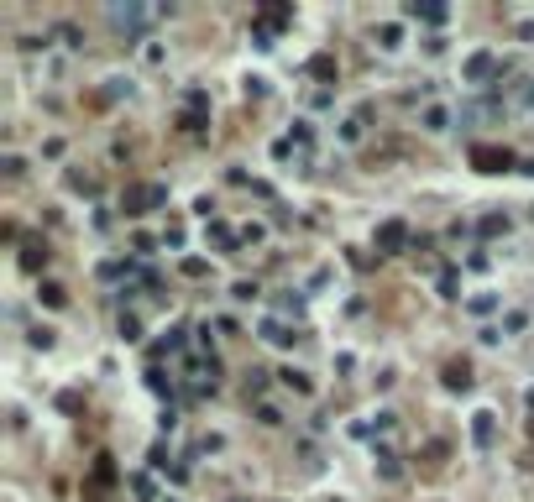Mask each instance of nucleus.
<instances>
[{"instance_id": "27", "label": "nucleus", "mask_w": 534, "mask_h": 502, "mask_svg": "<svg viewBox=\"0 0 534 502\" xmlns=\"http://www.w3.org/2000/svg\"><path fill=\"white\" fill-rule=\"evenodd\" d=\"M121 335H126V340H137V335H142V325L131 320V314H121Z\"/></svg>"}, {"instance_id": "24", "label": "nucleus", "mask_w": 534, "mask_h": 502, "mask_svg": "<svg viewBox=\"0 0 534 502\" xmlns=\"http://www.w3.org/2000/svg\"><path fill=\"white\" fill-rule=\"evenodd\" d=\"M341 136H346V141H362V115H351V121L341 126Z\"/></svg>"}, {"instance_id": "22", "label": "nucleus", "mask_w": 534, "mask_h": 502, "mask_svg": "<svg viewBox=\"0 0 534 502\" xmlns=\"http://www.w3.org/2000/svg\"><path fill=\"white\" fill-rule=\"evenodd\" d=\"M477 230H482V235H503V230H509V220H503V215H487Z\"/></svg>"}, {"instance_id": "10", "label": "nucleus", "mask_w": 534, "mask_h": 502, "mask_svg": "<svg viewBox=\"0 0 534 502\" xmlns=\"http://www.w3.org/2000/svg\"><path fill=\"white\" fill-rule=\"evenodd\" d=\"M42 262H47V246H42V241H26V246H21V267H26V272H37Z\"/></svg>"}, {"instance_id": "16", "label": "nucleus", "mask_w": 534, "mask_h": 502, "mask_svg": "<svg viewBox=\"0 0 534 502\" xmlns=\"http://www.w3.org/2000/svg\"><path fill=\"white\" fill-rule=\"evenodd\" d=\"M37 298H42L47 309H63V303H69V293H63L58 283H42V293H37Z\"/></svg>"}, {"instance_id": "21", "label": "nucleus", "mask_w": 534, "mask_h": 502, "mask_svg": "<svg viewBox=\"0 0 534 502\" xmlns=\"http://www.w3.org/2000/svg\"><path fill=\"white\" fill-rule=\"evenodd\" d=\"M398 37H404V32H398V26H393V21H388V26H377V42H382V47H388V52L398 47Z\"/></svg>"}, {"instance_id": "18", "label": "nucleus", "mask_w": 534, "mask_h": 502, "mask_svg": "<svg viewBox=\"0 0 534 502\" xmlns=\"http://www.w3.org/2000/svg\"><path fill=\"white\" fill-rule=\"evenodd\" d=\"M456 288H461V277H456V267H445V272H440V293H445V298H461Z\"/></svg>"}, {"instance_id": "8", "label": "nucleus", "mask_w": 534, "mask_h": 502, "mask_svg": "<svg viewBox=\"0 0 534 502\" xmlns=\"http://www.w3.org/2000/svg\"><path fill=\"white\" fill-rule=\"evenodd\" d=\"M257 335L267 340V346H288V340H293V329H288L283 320H262V325H257Z\"/></svg>"}, {"instance_id": "25", "label": "nucleus", "mask_w": 534, "mask_h": 502, "mask_svg": "<svg viewBox=\"0 0 534 502\" xmlns=\"http://www.w3.org/2000/svg\"><path fill=\"white\" fill-rule=\"evenodd\" d=\"M257 419H262V424H283V414H278L273 403H262V408H257Z\"/></svg>"}, {"instance_id": "14", "label": "nucleus", "mask_w": 534, "mask_h": 502, "mask_svg": "<svg viewBox=\"0 0 534 502\" xmlns=\"http://www.w3.org/2000/svg\"><path fill=\"white\" fill-rule=\"evenodd\" d=\"M450 126V110L445 105H430V110H424V131H445Z\"/></svg>"}, {"instance_id": "28", "label": "nucleus", "mask_w": 534, "mask_h": 502, "mask_svg": "<svg viewBox=\"0 0 534 502\" xmlns=\"http://www.w3.org/2000/svg\"><path fill=\"white\" fill-rule=\"evenodd\" d=\"M513 100H518V105H534V78H529V89H518Z\"/></svg>"}, {"instance_id": "1", "label": "nucleus", "mask_w": 534, "mask_h": 502, "mask_svg": "<svg viewBox=\"0 0 534 502\" xmlns=\"http://www.w3.org/2000/svg\"><path fill=\"white\" fill-rule=\"evenodd\" d=\"M168 204V183H126L121 209L126 215H147V209H163Z\"/></svg>"}, {"instance_id": "12", "label": "nucleus", "mask_w": 534, "mask_h": 502, "mask_svg": "<svg viewBox=\"0 0 534 502\" xmlns=\"http://www.w3.org/2000/svg\"><path fill=\"white\" fill-rule=\"evenodd\" d=\"M409 16H414V21H430V26H440V21H445V6H419V0H414V6H409Z\"/></svg>"}, {"instance_id": "23", "label": "nucleus", "mask_w": 534, "mask_h": 502, "mask_svg": "<svg viewBox=\"0 0 534 502\" xmlns=\"http://www.w3.org/2000/svg\"><path fill=\"white\" fill-rule=\"evenodd\" d=\"M183 335H189V329H168V340H163L157 351H173V356H178V351H183Z\"/></svg>"}, {"instance_id": "6", "label": "nucleus", "mask_w": 534, "mask_h": 502, "mask_svg": "<svg viewBox=\"0 0 534 502\" xmlns=\"http://www.w3.org/2000/svg\"><path fill=\"white\" fill-rule=\"evenodd\" d=\"M461 74H466V84H487V78H498V74H503V63L492 58V52H472Z\"/></svg>"}, {"instance_id": "5", "label": "nucleus", "mask_w": 534, "mask_h": 502, "mask_svg": "<svg viewBox=\"0 0 534 502\" xmlns=\"http://www.w3.org/2000/svg\"><path fill=\"white\" fill-rule=\"evenodd\" d=\"M404 246H409V226H404V220H382V226H377V251H382V257H398Z\"/></svg>"}, {"instance_id": "7", "label": "nucleus", "mask_w": 534, "mask_h": 502, "mask_svg": "<svg viewBox=\"0 0 534 502\" xmlns=\"http://www.w3.org/2000/svg\"><path fill=\"white\" fill-rule=\"evenodd\" d=\"M492 434H498V414H487V408H482V414H472V440L482 445V450L492 445Z\"/></svg>"}, {"instance_id": "15", "label": "nucleus", "mask_w": 534, "mask_h": 502, "mask_svg": "<svg viewBox=\"0 0 534 502\" xmlns=\"http://www.w3.org/2000/svg\"><path fill=\"white\" fill-rule=\"evenodd\" d=\"M309 74H314V78H336V58H330V52L309 58Z\"/></svg>"}, {"instance_id": "26", "label": "nucleus", "mask_w": 534, "mask_h": 502, "mask_svg": "<svg viewBox=\"0 0 534 502\" xmlns=\"http://www.w3.org/2000/svg\"><path fill=\"white\" fill-rule=\"evenodd\" d=\"M0 168H6V178H21V173H26V163H21V157H6Z\"/></svg>"}, {"instance_id": "3", "label": "nucleus", "mask_w": 534, "mask_h": 502, "mask_svg": "<svg viewBox=\"0 0 534 502\" xmlns=\"http://www.w3.org/2000/svg\"><path fill=\"white\" fill-rule=\"evenodd\" d=\"M283 21H293V6H267V11H257V21H251L257 47H273V32H278Z\"/></svg>"}, {"instance_id": "17", "label": "nucleus", "mask_w": 534, "mask_h": 502, "mask_svg": "<svg viewBox=\"0 0 534 502\" xmlns=\"http://www.w3.org/2000/svg\"><path fill=\"white\" fill-rule=\"evenodd\" d=\"M283 387H293V392H314V382L304 377V372H293V366H288V372H283Z\"/></svg>"}, {"instance_id": "9", "label": "nucleus", "mask_w": 534, "mask_h": 502, "mask_svg": "<svg viewBox=\"0 0 534 502\" xmlns=\"http://www.w3.org/2000/svg\"><path fill=\"white\" fill-rule=\"evenodd\" d=\"M445 387L466 392V387H472V366H466V361H450V366H445Z\"/></svg>"}, {"instance_id": "20", "label": "nucleus", "mask_w": 534, "mask_h": 502, "mask_svg": "<svg viewBox=\"0 0 534 502\" xmlns=\"http://www.w3.org/2000/svg\"><path fill=\"white\" fill-rule=\"evenodd\" d=\"M131 95V78H105V100H121Z\"/></svg>"}, {"instance_id": "11", "label": "nucleus", "mask_w": 534, "mask_h": 502, "mask_svg": "<svg viewBox=\"0 0 534 502\" xmlns=\"http://www.w3.org/2000/svg\"><path fill=\"white\" fill-rule=\"evenodd\" d=\"M210 241H215L220 251H236V230L225 226V220H210Z\"/></svg>"}, {"instance_id": "13", "label": "nucleus", "mask_w": 534, "mask_h": 502, "mask_svg": "<svg viewBox=\"0 0 534 502\" xmlns=\"http://www.w3.org/2000/svg\"><path fill=\"white\" fill-rule=\"evenodd\" d=\"M126 486H131V492H137L142 502H152V497H157V486H152V477H147V471H137V477H126Z\"/></svg>"}, {"instance_id": "2", "label": "nucleus", "mask_w": 534, "mask_h": 502, "mask_svg": "<svg viewBox=\"0 0 534 502\" xmlns=\"http://www.w3.org/2000/svg\"><path fill=\"white\" fill-rule=\"evenodd\" d=\"M472 168H477V173H509L513 152L509 147H492V141H477V147H472Z\"/></svg>"}, {"instance_id": "4", "label": "nucleus", "mask_w": 534, "mask_h": 502, "mask_svg": "<svg viewBox=\"0 0 534 502\" xmlns=\"http://www.w3.org/2000/svg\"><path fill=\"white\" fill-rule=\"evenodd\" d=\"M157 11H147V6H110V21H115V32H126V37H137L147 21H152Z\"/></svg>"}, {"instance_id": "19", "label": "nucleus", "mask_w": 534, "mask_h": 502, "mask_svg": "<svg viewBox=\"0 0 534 502\" xmlns=\"http://www.w3.org/2000/svg\"><path fill=\"white\" fill-rule=\"evenodd\" d=\"M377 471H382V481H398V455L382 450V455H377Z\"/></svg>"}]
</instances>
